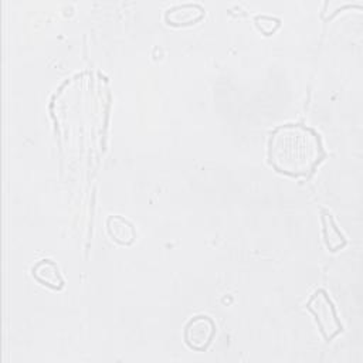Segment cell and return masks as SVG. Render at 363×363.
I'll list each match as a JSON object with an SVG mask.
<instances>
[{
  "label": "cell",
  "instance_id": "6da1fadb",
  "mask_svg": "<svg viewBox=\"0 0 363 363\" xmlns=\"http://www.w3.org/2000/svg\"><path fill=\"white\" fill-rule=\"evenodd\" d=\"M323 157L319 135L302 123L281 125L271 133L268 162L278 173L309 177Z\"/></svg>",
  "mask_w": 363,
  "mask_h": 363
},
{
  "label": "cell",
  "instance_id": "3957f363",
  "mask_svg": "<svg viewBox=\"0 0 363 363\" xmlns=\"http://www.w3.org/2000/svg\"><path fill=\"white\" fill-rule=\"evenodd\" d=\"M216 335V323L207 315H196L187 320L183 330L184 343L196 352H204Z\"/></svg>",
  "mask_w": 363,
  "mask_h": 363
},
{
  "label": "cell",
  "instance_id": "7a4b0ae2",
  "mask_svg": "<svg viewBox=\"0 0 363 363\" xmlns=\"http://www.w3.org/2000/svg\"><path fill=\"white\" fill-rule=\"evenodd\" d=\"M306 309L315 316L318 328L326 342H330L343 330L335 305L325 289L319 288L311 295L309 301L306 302Z\"/></svg>",
  "mask_w": 363,
  "mask_h": 363
},
{
  "label": "cell",
  "instance_id": "5b68a950",
  "mask_svg": "<svg viewBox=\"0 0 363 363\" xmlns=\"http://www.w3.org/2000/svg\"><path fill=\"white\" fill-rule=\"evenodd\" d=\"M31 275L37 282L51 289L60 291L64 288V278L58 265L52 259H40L31 268Z\"/></svg>",
  "mask_w": 363,
  "mask_h": 363
},
{
  "label": "cell",
  "instance_id": "277c9868",
  "mask_svg": "<svg viewBox=\"0 0 363 363\" xmlns=\"http://www.w3.org/2000/svg\"><path fill=\"white\" fill-rule=\"evenodd\" d=\"M204 17V9L196 3L177 4L166 10L164 20L167 24L174 27L190 26Z\"/></svg>",
  "mask_w": 363,
  "mask_h": 363
},
{
  "label": "cell",
  "instance_id": "ba28073f",
  "mask_svg": "<svg viewBox=\"0 0 363 363\" xmlns=\"http://www.w3.org/2000/svg\"><path fill=\"white\" fill-rule=\"evenodd\" d=\"M255 24L261 33L271 35L279 27V20L271 16H258L255 17Z\"/></svg>",
  "mask_w": 363,
  "mask_h": 363
},
{
  "label": "cell",
  "instance_id": "8992f818",
  "mask_svg": "<svg viewBox=\"0 0 363 363\" xmlns=\"http://www.w3.org/2000/svg\"><path fill=\"white\" fill-rule=\"evenodd\" d=\"M109 237L119 245H132L136 238L133 224L122 216H109L106 220Z\"/></svg>",
  "mask_w": 363,
  "mask_h": 363
},
{
  "label": "cell",
  "instance_id": "52a82bcc",
  "mask_svg": "<svg viewBox=\"0 0 363 363\" xmlns=\"http://www.w3.org/2000/svg\"><path fill=\"white\" fill-rule=\"evenodd\" d=\"M322 227H323V240L329 251H337L346 245V238L336 227L333 217L323 211L322 213Z\"/></svg>",
  "mask_w": 363,
  "mask_h": 363
}]
</instances>
